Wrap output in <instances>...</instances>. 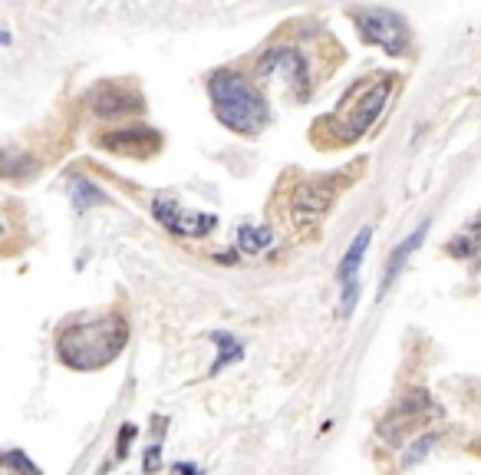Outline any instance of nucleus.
Returning <instances> with one entry per match:
<instances>
[{
	"mask_svg": "<svg viewBox=\"0 0 481 475\" xmlns=\"http://www.w3.org/2000/svg\"><path fill=\"white\" fill-rule=\"evenodd\" d=\"M208 92L221 126H227L237 136H257L271 122V110H267L261 90L235 70H218L208 80Z\"/></svg>",
	"mask_w": 481,
	"mask_h": 475,
	"instance_id": "nucleus-2",
	"label": "nucleus"
},
{
	"mask_svg": "<svg viewBox=\"0 0 481 475\" xmlns=\"http://www.w3.org/2000/svg\"><path fill=\"white\" fill-rule=\"evenodd\" d=\"M432 412H436L432 396H428L426 390H412V393H406L390 412H386V420L380 422V436L386 439V442H399L406 432L418 430Z\"/></svg>",
	"mask_w": 481,
	"mask_h": 475,
	"instance_id": "nucleus-5",
	"label": "nucleus"
},
{
	"mask_svg": "<svg viewBox=\"0 0 481 475\" xmlns=\"http://www.w3.org/2000/svg\"><path fill=\"white\" fill-rule=\"evenodd\" d=\"M159 462H162V446L155 442V446L146 452V462H142V469H146V472H155V469H159Z\"/></svg>",
	"mask_w": 481,
	"mask_h": 475,
	"instance_id": "nucleus-21",
	"label": "nucleus"
},
{
	"mask_svg": "<svg viewBox=\"0 0 481 475\" xmlns=\"http://www.w3.org/2000/svg\"><path fill=\"white\" fill-rule=\"evenodd\" d=\"M445 251H448L452 257H458V261H468V257L478 255L481 251V215L462 231V235H455V241H448Z\"/></svg>",
	"mask_w": 481,
	"mask_h": 475,
	"instance_id": "nucleus-12",
	"label": "nucleus"
},
{
	"mask_svg": "<svg viewBox=\"0 0 481 475\" xmlns=\"http://www.w3.org/2000/svg\"><path fill=\"white\" fill-rule=\"evenodd\" d=\"M350 17L356 20V27L370 44L386 50L390 56H406L409 50V27L399 14H392L386 7H353Z\"/></svg>",
	"mask_w": 481,
	"mask_h": 475,
	"instance_id": "nucleus-4",
	"label": "nucleus"
},
{
	"mask_svg": "<svg viewBox=\"0 0 481 475\" xmlns=\"http://www.w3.org/2000/svg\"><path fill=\"white\" fill-rule=\"evenodd\" d=\"M211 340L218 344V356H215V364H211V373H221L227 364H235V360L245 356V347H241L231 334H211Z\"/></svg>",
	"mask_w": 481,
	"mask_h": 475,
	"instance_id": "nucleus-15",
	"label": "nucleus"
},
{
	"mask_svg": "<svg viewBox=\"0 0 481 475\" xmlns=\"http://www.w3.org/2000/svg\"><path fill=\"white\" fill-rule=\"evenodd\" d=\"M390 92H392V76L382 73V76H370V80L356 82L353 90L346 92L336 112L327 119L330 132H336L340 142H353L366 132V129L380 119V112L386 110V102H390Z\"/></svg>",
	"mask_w": 481,
	"mask_h": 475,
	"instance_id": "nucleus-3",
	"label": "nucleus"
},
{
	"mask_svg": "<svg viewBox=\"0 0 481 475\" xmlns=\"http://www.w3.org/2000/svg\"><path fill=\"white\" fill-rule=\"evenodd\" d=\"M432 446H436V436H422V439H418L416 446L406 452V466H416V462H422V459L432 452Z\"/></svg>",
	"mask_w": 481,
	"mask_h": 475,
	"instance_id": "nucleus-19",
	"label": "nucleus"
},
{
	"mask_svg": "<svg viewBox=\"0 0 481 475\" xmlns=\"http://www.w3.org/2000/svg\"><path fill=\"white\" fill-rule=\"evenodd\" d=\"M152 211H155V218L162 221L165 228L172 231V235H178V238H205L208 231H215V225H218L215 215H208V211L182 208V205H178V201H175L168 192L155 195Z\"/></svg>",
	"mask_w": 481,
	"mask_h": 475,
	"instance_id": "nucleus-6",
	"label": "nucleus"
},
{
	"mask_svg": "<svg viewBox=\"0 0 481 475\" xmlns=\"http://www.w3.org/2000/svg\"><path fill=\"white\" fill-rule=\"evenodd\" d=\"M175 472H182V475H201L198 466H188V462H175Z\"/></svg>",
	"mask_w": 481,
	"mask_h": 475,
	"instance_id": "nucleus-22",
	"label": "nucleus"
},
{
	"mask_svg": "<svg viewBox=\"0 0 481 475\" xmlns=\"http://www.w3.org/2000/svg\"><path fill=\"white\" fill-rule=\"evenodd\" d=\"M426 231H428V221H422V225H418V228L412 231V235H409V241H402V245L396 247V251H392V255H390V265H386V277H382L380 294H382V291H390V287H392V281H396V277H399V271H402V267H406L409 255H412V251H416V247L422 245V238H426Z\"/></svg>",
	"mask_w": 481,
	"mask_h": 475,
	"instance_id": "nucleus-10",
	"label": "nucleus"
},
{
	"mask_svg": "<svg viewBox=\"0 0 481 475\" xmlns=\"http://www.w3.org/2000/svg\"><path fill=\"white\" fill-rule=\"evenodd\" d=\"M475 452H481V442H478V446H475Z\"/></svg>",
	"mask_w": 481,
	"mask_h": 475,
	"instance_id": "nucleus-23",
	"label": "nucleus"
},
{
	"mask_svg": "<svg viewBox=\"0 0 481 475\" xmlns=\"http://www.w3.org/2000/svg\"><path fill=\"white\" fill-rule=\"evenodd\" d=\"M70 199H73V205L80 211L92 208V205H106V201H110L100 185L90 182V179H82V175H73V179H70Z\"/></svg>",
	"mask_w": 481,
	"mask_h": 475,
	"instance_id": "nucleus-13",
	"label": "nucleus"
},
{
	"mask_svg": "<svg viewBox=\"0 0 481 475\" xmlns=\"http://www.w3.org/2000/svg\"><path fill=\"white\" fill-rule=\"evenodd\" d=\"M327 205H330V201L323 199V195H313V189H310V185H303V189L297 192V205H293V208H297V221L320 218V215L327 211Z\"/></svg>",
	"mask_w": 481,
	"mask_h": 475,
	"instance_id": "nucleus-16",
	"label": "nucleus"
},
{
	"mask_svg": "<svg viewBox=\"0 0 481 475\" xmlns=\"http://www.w3.org/2000/svg\"><path fill=\"white\" fill-rule=\"evenodd\" d=\"M0 228H4V225H0Z\"/></svg>",
	"mask_w": 481,
	"mask_h": 475,
	"instance_id": "nucleus-24",
	"label": "nucleus"
},
{
	"mask_svg": "<svg viewBox=\"0 0 481 475\" xmlns=\"http://www.w3.org/2000/svg\"><path fill=\"white\" fill-rule=\"evenodd\" d=\"M142 106V100H139L136 92L122 90V86H112V82H106V86H100V90L92 92V110H96V116H122V112H132Z\"/></svg>",
	"mask_w": 481,
	"mask_h": 475,
	"instance_id": "nucleus-8",
	"label": "nucleus"
},
{
	"mask_svg": "<svg viewBox=\"0 0 481 475\" xmlns=\"http://www.w3.org/2000/svg\"><path fill=\"white\" fill-rule=\"evenodd\" d=\"M0 466H14L20 475H40V469L34 466V462H30V459L20 452V449H10V452H4V456H0Z\"/></svg>",
	"mask_w": 481,
	"mask_h": 475,
	"instance_id": "nucleus-18",
	"label": "nucleus"
},
{
	"mask_svg": "<svg viewBox=\"0 0 481 475\" xmlns=\"http://www.w3.org/2000/svg\"><path fill=\"white\" fill-rule=\"evenodd\" d=\"M149 142H155V129H119L116 136H102V146L112 149V152H122V156H149V152H155V146H146Z\"/></svg>",
	"mask_w": 481,
	"mask_h": 475,
	"instance_id": "nucleus-9",
	"label": "nucleus"
},
{
	"mask_svg": "<svg viewBox=\"0 0 481 475\" xmlns=\"http://www.w3.org/2000/svg\"><path fill=\"white\" fill-rule=\"evenodd\" d=\"M370 238H372V228H360V235L353 238V245L346 247L343 261H340V271H336V277L343 284L356 281V271H360V261H363L366 247H370Z\"/></svg>",
	"mask_w": 481,
	"mask_h": 475,
	"instance_id": "nucleus-11",
	"label": "nucleus"
},
{
	"mask_svg": "<svg viewBox=\"0 0 481 475\" xmlns=\"http://www.w3.org/2000/svg\"><path fill=\"white\" fill-rule=\"evenodd\" d=\"M129 344V324L119 314H106L96 320H76L70 327L60 330L56 337V354L70 370H102L112 364L122 347Z\"/></svg>",
	"mask_w": 481,
	"mask_h": 475,
	"instance_id": "nucleus-1",
	"label": "nucleus"
},
{
	"mask_svg": "<svg viewBox=\"0 0 481 475\" xmlns=\"http://www.w3.org/2000/svg\"><path fill=\"white\" fill-rule=\"evenodd\" d=\"M34 175V159L24 152H0V179H27Z\"/></svg>",
	"mask_w": 481,
	"mask_h": 475,
	"instance_id": "nucleus-17",
	"label": "nucleus"
},
{
	"mask_svg": "<svg viewBox=\"0 0 481 475\" xmlns=\"http://www.w3.org/2000/svg\"><path fill=\"white\" fill-rule=\"evenodd\" d=\"M271 245H274V235L267 228H261V225H241L237 228V247L245 255H257V251H264V247Z\"/></svg>",
	"mask_w": 481,
	"mask_h": 475,
	"instance_id": "nucleus-14",
	"label": "nucleus"
},
{
	"mask_svg": "<svg viewBox=\"0 0 481 475\" xmlns=\"http://www.w3.org/2000/svg\"><path fill=\"white\" fill-rule=\"evenodd\" d=\"M257 76H281L297 96L310 92V73H307V60L291 50V46H274L267 53H261L257 60Z\"/></svg>",
	"mask_w": 481,
	"mask_h": 475,
	"instance_id": "nucleus-7",
	"label": "nucleus"
},
{
	"mask_svg": "<svg viewBox=\"0 0 481 475\" xmlns=\"http://www.w3.org/2000/svg\"><path fill=\"white\" fill-rule=\"evenodd\" d=\"M136 426L132 422H126L122 430H119V442H116V459H126V452H129V442H132V436H136Z\"/></svg>",
	"mask_w": 481,
	"mask_h": 475,
	"instance_id": "nucleus-20",
	"label": "nucleus"
}]
</instances>
